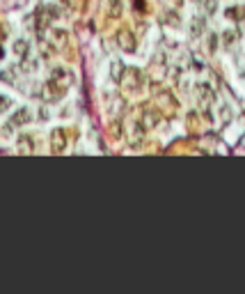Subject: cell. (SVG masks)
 Segmentation results:
<instances>
[{"instance_id": "obj_7", "label": "cell", "mask_w": 245, "mask_h": 294, "mask_svg": "<svg viewBox=\"0 0 245 294\" xmlns=\"http://www.w3.org/2000/svg\"><path fill=\"white\" fill-rule=\"evenodd\" d=\"M30 120V113L28 110H18V115L12 120V124H23V122H28Z\"/></svg>"}, {"instance_id": "obj_1", "label": "cell", "mask_w": 245, "mask_h": 294, "mask_svg": "<svg viewBox=\"0 0 245 294\" xmlns=\"http://www.w3.org/2000/svg\"><path fill=\"white\" fill-rule=\"evenodd\" d=\"M195 92H197V101L202 103L204 108H206V106L213 101V92H211V88L206 83H199L197 88H195Z\"/></svg>"}, {"instance_id": "obj_5", "label": "cell", "mask_w": 245, "mask_h": 294, "mask_svg": "<svg viewBox=\"0 0 245 294\" xmlns=\"http://www.w3.org/2000/svg\"><path fill=\"white\" fill-rule=\"evenodd\" d=\"M202 30H204V18H192V25H190V32H192V35H195V37H197V35H202Z\"/></svg>"}, {"instance_id": "obj_6", "label": "cell", "mask_w": 245, "mask_h": 294, "mask_svg": "<svg viewBox=\"0 0 245 294\" xmlns=\"http://www.w3.org/2000/svg\"><path fill=\"white\" fill-rule=\"evenodd\" d=\"M110 16H122V0H110Z\"/></svg>"}, {"instance_id": "obj_11", "label": "cell", "mask_w": 245, "mask_h": 294, "mask_svg": "<svg viewBox=\"0 0 245 294\" xmlns=\"http://www.w3.org/2000/svg\"><path fill=\"white\" fill-rule=\"evenodd\" d=\"M215 46H218V37H215V35H211V42H209V48H211V51H215Z\"/></svg>"}, {"instance_id": "obj_3", "label": "cell", "mask_w": 245, "mask_h": 294, "mask_svg": "<svg viewBox=\"0 0 245 294\" xmlns=\"http://www.w3.org/2000/svg\"><path fill=\"white\" fill-rule=\"evenodd\" d=\"M120 46L124 51H135V39H133L131 32H122L120 35Z\"/></svg>"}, {"instance_id": "obj_8", "label": "cell", "mask_w": 245, "mask_h": 294, "mask_svg": "<svg viewBox=\"0 0 245 294\" xmlns=\"http://www.w3.org/2000/svg\"><path fill=\"white\" fill-rule=\"evenodd\" d=\"M144 122H147V129H151V126L158 122V117H154L151 113H147V115H144Z\"/></svg>"}, {"instance_id": "obj_2", "label": "cell", "mask_w": 245, "mask_h": 294, "mask_svg": "<svg viewBox=\"0 0 245 294\" xmlns=\"http://www.w3.org/2000/svg\"><path fill=\"white\" fill-rule=\"evenodd\" d=\"M51 143H53V150L55 152H62L66 147V133L62 129H55L53 136H51Z\"/></svg>"}, {"instance_id": "obj_9", "label": "cell", "mask_w": 245, "mask_h": 294, "mask_svg": "<svg viewBox=\"0 0 245 294\" xmlns=\"http://www.w3.org/2000/svg\"><path fill=\"white\" fill-rule=\"evenodd\" d=\"M204 7H206V12H209V14H213L218 5H215V0H204Z\"/></svg>"}, {"instance_id": "obj_10", "label": "cell", "mask_w": 245, "mask_h": 294, "mask_svg": "<svg viewBox=\"0 0 245 294\" xmlns=\"http://www.w3.org/2000/svg\"><path fill=\"white\" fill-rule=\"evenodd\" d=\"M236 39V32H225V46H232Z\"/></svg>"}, {"instance_id": "obj_4", "label": "cell", "mask_w": 245, "mask_h": 294, "mask_svg": "<svg viewBox=\"0 0 245 294\" xmlns=\"http://www.w3.org/2000/svg\"><path fill=\"white\" fill-rule=\"evenodd\" d=\"M110 74H113V81H117V83H120L122 78H124V76H122V74H124V65H122L120 60H115L113 67H110Z\"/></svg>"}]
</instances>
